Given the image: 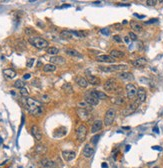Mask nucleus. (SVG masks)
Instances as JSON below:
<instances>
[{"mask_svg":"<svg viewBox=\"0 0 163 168\" xmlns=\"http://www.w3.org/2000/svg\"><path fill=\"white\" fill-rule=\"evenodd\" d=\"M24 105L26 107V109L34 116H41L43 114V105L41 104V102H39L37 100H34L32 98H24Z\"/></svg>","mask_w":163,"mask_h":168,"instance_id":"nucleus-1","label":"nucleus"},{"mask_svg":"<svg viewBox=\"0 0 163 168\" xmlns=\"http://www.w3.org/2000/svg\"><path fill=\"white\" fill-rule=\"evenodd\" d=\"M104 90L111 93H121L122 88L119 86V84L115 78H110L104 83Z\"/></svg>","mask_w":163,"mask_h":168,"instance_id":"nucleus-2","label":"nucleus"},{"mask_svg":"<svg viewBox=\"0 0 163 168\" xmlns=\"http://www.w3.org/2000/svg\"><path fill=\"white\" fill-rule=\"evenodd\" d=\"M29 42L38 49H43V48H46L48 46V41H46L45 39H43L41 37H37V36L30 37Z\"/></svg>","mask_w":163,"mask_h":168,"instance_id":"nucleus-3","label":"nucleus"},{"mask_svg":"<svg viewBox=\"0 0 163 168\" xmlns=\"http://www.w3.org/2000/svg\"><path fill=\"white\" fill-rule=\"evenodd\" d=\"M115 116H116V111H115V109L109 108V109L106 111L105 115H104V125H105V126L111 125V124L113 123L114 119H115Z\"/></svg>","mask_w":163,"mask_h":168,"instance_id":"nucleus-4","label":"nucleus"},{"mask_svg":"<svg viewBox=\"0 0 163 168\" xmlns=\"http://www.w3.org/2000/svg\"><path fill=\"white\" fill-rule=\"evenodd\" d=\"M87 127H86V125L84 124H81L79 127L77 128L76 130V136H77V139L79 140V142H83L86 138V135H87Z\"/></svg>","mask_w":163,"mask_h":168,"instance_id":"nucleus-5","label":"nucleus"},{"mask_svg":"<svg viewBox=\"0 0 163 168\" xmlns=\"http://www.w3.org/2000/svg\"><path fill=\"white\" fill-rule=\"evenodd\" d=\"M126 94H127V97L130 99V100H133L136 96H137V91L138 89L135 87L134 84H126Z\"/></svg>","mask_w":163,"mask_h":168,"instance_id":"nucleus-6","label":"nucleus"},{"mask_svg":"<svg viewBox=\"0 0 163 168\" xmlns=\"http://www.w3.org/2000/svg\"><path fill=\"white\" fill-rule=\"evenodd\" d=\"M138 105H139V103L136 101V102H134V103H131V104H129L123 111H122V114H123L124 116H128V115H130V114H132L135 110H136V108L138 107Z\"/></svg>","mask_w":163,"mask_h":168,"instance_id":"nucleus-7","label":"nucleus"},{"mask_svg":"<svg viewBox=\"0 0 163 168\" xmlns=\"http://www.w3.org/2000/svg\"><path fill=\"white\" fill-rule=\"evenodd\" d=\"M77 113H78V115H79L80 119H82L83 121H88V120L91 118L90 111H88V110L78 108V109H77Z\"/></svg>","mask_w":163,"mask_h":168,"instance_id":"nucleus-8","label":"nucleus"},{"mask_svg":"<svg viewBox=\"0 0 163 168\" xmlns=\"http://www.w3.org/2000/svg\"><path fill=\"white\" fill-rule=\"evenodd\" d=\"M117 77L120 78V79H122V80H124V81H132V80H134L133 74L131 72H127V71L126 72L125 71L118 72L117 73Z\"/></svg>","mask_w":163,"mask_h":168,"instance_id":"nucleus-9","label":"nucleus"},{"mask_svg":"<svg viewBox=\"0 0 163 168\" xmlns=\"http://www.w3.org/2000/svg\"><path fill=\"white\" fill-rule=\"evenodd\" d=\"M40 164H41L42 167L44 168H56V164L54 161H52L51 159L48 158H43L40 161Z\"/></svg>","mask_w":163,"mask_h":168,"instance_id":"nucleus-10","label":"nucleus"},{"mask_svg":"<svg viewBox=\"0 0 163 168\" xmlns=\"http://www.w3.org/2000/svg\"><path fill=\"white\" fill-rule=\"evenodd\" d=\"M145 100H146V90L143 87H140L138 88V91H137V102L140 104V103H143Z\"/></svg>","mask_w":163,"mask_h":168,"instance_id":"nucleus-11","label":"nucleus"},{"mask_svg":"<svg viewBox=\"0 0 163 168\" xmlns=\"http://www.w3.org/2000/svg\"><path fill=\"white\" fill-rule=\"evenodd\" d=\"M84 100H85V101H86L89 105H91V106H96V105H98V103H99V100H98V99H96L94 96H92L89 92L85 95Z\"/></svg>","mask_w":163,"mask_h":168,"instance_id":"nucleus-12","label":"nucleus"},{"mask_svg":"<svg viewBox=\"0 0 163 168\" xmlns=\"http://www.w3.org/2000/svg\"><path fill=\"white\" fill-rule=\"evenodd\" d=\"M76 156V153L72 150H64L62 151V157L64 158L65 161H71L75 158Z\"/></svg>","mask_w":163,"mask_h":168,"instance_id":"nucleus-13","label":"nucleus"},{"mask_svg":"<svg viewBox=\"0 0 163 168\" xmlns=\"http://www.w3.org/2000/svg\"><path fill=\"white\" fill-rule=\"evenodd\" d=\"M31 133H32V135L34 136V138L36 139V140H41V138H42V133H41V131H40V129H39V127L37 125H33L32 127H31Z\"/></svg>","mask_w":163,"mask_h":168,"instance_id":"nucleus-14","label":"nucleus"},{"mask_svg":"<svg viewBox=\"0 0 163 168\" xmlns=\"http://www.w3.org/2000/svg\"><path fill=\"white\" fill-rule=\"evenodd\" d=\"M146 64H147V60L144 57H140V58H137L132 61V65L137 68H143Z\"/></svg>","mask_w":163,"mask_h":168,"instance_id":"nucleus-15","label":"nucleus"},{"mask_svg":"<svg viewBox=\"0 0 163 168\" xmlns=\"http://www.w3.org/2000/svg\"><path fill=\"white\" fill-rule=\"evenodd\" d=\"M89 93L98 100H104V99L108 98V95H106L104 92H101L98 90H91V91H89Z\"/></svg>","mask_w":163,"mask_h":168,"instance_id":"nucleus-16","label":"nucleus"},{"mask_svg":"<svg viewBox=\"0 0 163 168\" xmlns=\"http://www.w3.org/2000/svg\"><path fill=\"white\" fill-rule=\"evenodd\" d=\"M96 59H97V61H99V62H105V63H113V62L115 61V59H114L113 57H111L110 55H104V54L98 55V56L96 57Z\"/></svg>","mask_w":163,"mask_h":168,"instance_id":"nucleus-17","label":"nucleus"},{"mask_svg":"<svg viewBox=\"0 0 163 168\" xmlns=\"http://www.w3.org/2000/svg\"><path fill=\"white\" fill-rule=\"evenodd\" d=\"M108 68H109L110 72H113V71H117V72L122 71V72H123V71H125L128 68V66L125 65V64H118V65H111Z\"/></svg>","mask_w":163,"mask_h":168,"instance_id":"nucleus-18","label":"nucleus"},{"mask_svg":"<svg viewBox=\"0 0 163 168\" xmlns=\"http://www.w3.org/2000/svg\"><path fill=\"white\" fill-rule=\"evenodd\" d=\"M103 122L101 120H95L93 122V125H92V127H91V132L92 133H96L97 131L101 130L102 127H103Z\"/></svg>","mask_w":163,"mask_h":168,"instance_id":"nucleus-19","label":"nucleus"},{"mask_svg":"<svg viewBox=\"0 0 163 168\" xmlns=\"http://www.w3.org/2000/svg\"><path fill=\"white\" fill-rule=\"evenodd\" d=\"M50 63L54 64V65H56V64L57 65H61V64L65 63V59L62 56H52L50 58Z\"/></svg>","mask_w":163,"mask_h":168,"instance_id":"nucleus-20","label":"nucleus"},{"mask_svg":"<svg viewBox=\"0 0 163 168\" xmlns=\"http://www.w3.org/2000/svg\"><path fill=\"white\" fill-rule=\"evenodd\" d=\"M93 152H94L93 147H92L90 144H86L85 147H84V149H83V155H84V157L90 158V157L92 156Z\"/></svg>","mask_w":163,"mask_h":168,"instance_id":"nucleus-21","label":"nucleus"},{"mask_svg":"<svg viewBox=\"0 0 163 168\" xmlns=\"http://www.w3.org/2000/svg\"><path fill=\"white\" fill-rule=\"evenodd\" d=\"M75 81L77 82L78 85H79L80 87H82V88H86V87L88 86V84H89L88 80H87L86 78H84V77H76V78H75Z\"/></svg>","mask_w":163,"mask_h":168,"instance_id":"nucleus-22","label":"nucleus"},{"mask_svg":"<svg viewBox=\"0 0 163 168\" xmlns=\"http://www.w3.org/2000/svg\"><path fill=\"white\" fill-rule=\"evenodd\" d=\"M110 56L113 57L114 59L122 58V57L125 56V52L120 51V50H117V49H113V50H111V52H110Z\"/></svg>","mask_w":163,"mask_h":168,"instance_id":"nucleus-23","label":"nucleus"},{"mask_svg":"<svg viewBox=\"0 0 163 168\" xmlns=\"http://www.w3.org/2000/svg\"><path fill=\"white\" fill-rule=\"evenodd\" d=\"M87 80H88L89 84H91V85H100L101 84V80L98 77L93 76V75H88Z\"/></svg>","mask_w":163,"mask_h":168,"instance_id":"nucleus-24","label":"nucleus"},{"mask_svg":"<svg viewBox=\"0 0 163 168\" xmlns=\"http://www.w3.org/2000/svg\"><path fill=\"white\" fill-rule=\"evenodd\" d=\"M130 27H131L132 30L135 31V32H141V31L143 30L142 25H141L140 23L136 22V21H131V22H130Z\"/></svg>","mask_w":163,"mask_h":168,"instance_id":"nucleus-25","label":"nucleus"},{"mask_svg":"<svg viewBox=\"0 0 163 168\" xmlns=\"http://www.w3.org/2000/svg\"><path fill=\"white\" fill-rule=\"evenodd\" d=\"M78 108H81V109H85V110H88V111H91L92 110V106L89 105L85 100H82V101H80L78 102Z\"/></svg>","mask_w":163,"mask_h":168,"instance_id":"nucleus-26","label":"nucleus"},{"mask_svg":"<svg viewBox=\"0 0 163 168\" xmlns=\"http://www.w3.org/2000/svg\"><path fill=\"white\" fill-rule=\"evenodd\" d=\"M65 53L67 55H70V56H73V57H78V58H82L83 57L82 54H80L77 50H74V49H66Z\"/></svg>","mask_w":163,"mask_h":168,"instance_id":"nucleus-27","label":"nucleus"},{"mask_svg":"<svg viewBox=\"0 0 163 168\" xmlns=\"http://www.w3.org/2000/svg\"><path fill=\"white\" fill-rule=\"evenodd\" d=\"M3 74H4L7 78H9V79H12V78H14V77L16 76V72H15L13 69H11V68L4 69V70H3Z\"/></svg>","mask_w":163,"mask_h":168,"instance_id":"nucleus-28","label":"nucleus"},{"mask_svg":"<svg viewBox=\"0 0 163 168\" xmlns=\"http://www.w3.org/2000/svg\"><path fill=\"white\" fill-rule=\"evenodd\" d=\"M47 151V147L43 144H38L35 146V152L37 154H44Z\"/></svg>","mask_w":163,"mask_h":168,"instance_id":"nucleus-29","label":"nucleus"},{"mask_svg":"<svg viewBox=\"0 0 163 168\" xmlns=\"http://www.w3.org/2000/svg\"><path fill=\"white\" fill-rule=\"evenodd\" d=\"M111 102L116 104V105H122L125 102V99H124V97H122V96H116V97L111 98Z\"/></svg>","mask_w":163,"mask_h":168,"instance_id":"nucleus-30","label":"nucleus"},{"mask_svg":"<svg viewBox=\"0 0 163 168\" xmlns=\"http://www.w3.org/2000/svg\"><path fill=\"white\" fill-rule=\"evenodd\" d=\"M72 36H73L72 32H71V31H68V30H63V31H61V33H60V37L63 38V39H66V40L71 39Z\"/></svg>","mask_w":163,"mask_h":168,"instance_id":"nucleus-31","label":"nucleus"},{"mask_svg":"<svg viewBox=\"0 0 163 168\" xmlns=\"http://www.w3.org/2000/svg\"><path fill=\"white\" fill-rule=\"evenodd\" d=\"M55 70H56V65H54V64L48 63V64H45L43 66V71L44 72H53Z\"/></svg>","mask_w":163,"mask_h":168,"instance_id":"nucleus-32","label":"nucleus"},{"mask_svg":"<svg viewBox=\"0 0 163 168\" xmlns=\"http://www.w3.org/2000/svg\"><path fill=\"white\" fill-rule=\"evenodd\" d=\"M46 52L49 54V55H52V56H57V54L59 53V49L56 48V47H48Z\"/></svg>","mask_w":163,"mask_h":168,"instance_id":"nucleus-33","label":"nucleus"},{"mask_svg":"<svg viewBox=\"0 0 163 168\" xmlns=\"http://www.w3.org/2000/svg\"><path fill=\"white\" fill-rule=\"evenodd\" d=\"M62 89H63V91H65L66 93H69V94L73 93V88H72V86L70 85V84H68V83H65V84H64V85L62 86Z\"/></svg>","mask_w":163,"mask_h":168,"instance_id":"nucleus-34","label":"nucleus"},{"mask_svg":"<svg viewBox=\"0 0 163 168\" xmlns=\"http://www.w3.org/2000/svg\"><path fill=\"white\" fill-rule=\"evenodd\" d=\"M14 87H15V88H18V89H22V88L25 87V84H24V82H23L22 80L19 79V80H16V81H15Z\"/></svg>","mask_w":163,"mask_h":168,"instance_id":"nucleus-35","label":"nucleus"},{"mask_svg":"<svg viewBox=\"0 0 163 168\" xmlns=\"http://www.w3.org/2000/svg\"><path fill=\"white\" fill-rule=\"evenodd\" d=\"M20 94H21V96H23V97H26L27 98V96H28V94H29V92H28V89L27 88H22V89H20Z\"/></svg>","mask_w":163,"mask_h":168,"instance_id":"nucleus-36","label":"nucleus"},{"mask_svg":"<svg viewBox=\"0 0 163 168\" xmlns=\"http://www.w3.org/2000/svg\"><path fill=\"white\" fill-rule=\"evenodd\" d=\"M128 35H129L128 37H129L131 40H133V41H136V40H137V35H136L134 32H129Z\"/></svg>","mask_w":163,"mask_h":168,"instance_id":"nucleus-37","label":"nucleus"},{"mask_svg":"<svg viewBox=\"0 0 163 168\" xmlns=\"http://www.w3.org/2000/svg\"><path fill=\"white\" fill-rule=\"evenodd\" d=\"M41 100H42L43 102H46V103H47V102L50 101V97H49L47 94H44V95L41 96Z\"/></svg>","mask_w":163,"mask_h":168,"instance_id":"nucleus-38","label":"nucleus"},{"mask_svg":"<svg viewBox=\"0 0 163 168\" xmlns=\"http://www.w3.org/2000/svg\"><path fill=\"white\" fill-rule=\"evenodd\" d=\"M113 40L116 41V42H118V43H121V42H122V38L119 35H114L113 36Z\"/></svg>","mask_w":163,"mask_h":168,"instance_id":"nucleus-39","label":"nucleus"},{"mask_svg":"<svg viewBox=\"0 0 163 168\" xmlns=\"http://www.w3.org/2000/svg\"><path fill=\"white\" fill-rule=\"evenodd\" d=\"M100 138V135H95L94 137H92V139H91V142L93 143V144H96L97 142H98V139Z\"/></svg>","mask_w":163,"mask_h":168,"instance_id":"nucleus-40","label":"nucleus"},{"mask_svg":"<svg viewBox=\"0 0 163 168\" xmlns=\"http://www.w3.org/2000/svg\"><path fill=\"white\" fill-rule=\"evenodd\" d=\"M146 3H147L148 5H150V6H154V5H156L157 1H156V0H148Z\"/></svg>","mask_w":163,"mask_h":168,"instance_id":"nucleus-41","label":"nucleus"},{"mask_svg":"<svg viewBox=\"0 0 163 168\" xmlns=\"http://www.w3.org/2000/svg\"><path fill=\"white\" fill-rule=\"evenodd\" d=\"M101 33H102V34H105V35H109L110 31H109V29H108V28H104V29H102V30H101Z\"/></svg>","mask_w":163,"mask_h":168,"instance_id":"nucleus-42","label":"nucleus"},{"mask_svg":"<svg viewBox=\"0 0 163 168\" xmlns=\"http://www.w3.org/2000/svg\"><path fill=\"white\" fill-rule=\"evenodd\" d=\"M25 33L30 36V34H31V33H34V31H33L31 28H26V29H25Z\"/></svg>","mask_w":163,"mask_h":168,"instance_id":"nucleus-43","label":"nucleus"},{"mask_svg":"<svg viewBox=\"0 0 163 168\" xmlns=\"http://www.w3.org/2000/svg\"><path fill=\"white\" fill-rule=\"evenodd\" d=\"M33 62H34V59H33V58L29 59V61L27 62V67H32V65H33Z\"/></svg>","mask_w":163,"mask_h":168,"instance_id":"nucleus-44","label":"nucleus"},{"mask_svg":"<svg viewBox=\"0 0 163 168\" xmlns=\"http://www.w3.org/2000/svg\"><path fill=\"white\" fill-rule=\"evenodd\" d=\"M152 149H153V150H158V151H161V150H162V148H161L160 146H152Z\"/></svg>","mask_w":163,"mask_h":168,"instance_id":"nucleus-45","label":"nucleus"},{"mask_svg":"<svg viewBox=\"0 0 163 168\" xmlns=\"http://www.w3.org/2000/svg\"><path fill=\"white\" fill-rule=\"evenodd\" d=\"M30 77H31V74H30V73H26V74H24V76H23L24 79H29Z\"/></svg>","mask_w":163,"mask_h":168,"instance_id":"nucleus-46","label":"nucleus"},{"mask_svg":"<svg viewBox=\"0 0 163 168\" xmlns=\"http://www.w3.org/2000/svg\"><path fill=\"white\" fill-rule=\"evenodd\" d=\"M157 20H158V19L154 18V19H151L150 21H148V22H146V23H147V24H149V23H154V22H157Z\"/></svg>","mask_w":163,"mask_h":168,"instance_id":"nucleus-47","label":"nucleus"},{"mask_svg":"<svg viewBox=\"0 0 163 168\" xmlns=\"http://www.w3.org/2000/svg\"><path fill=\"white\" fill-rule=\"evenodd\" d=\"M124 41L126 42V43H127V44H129V42H130V38H129L128 36H126V37L124 38Z\"/></svg>","mask_w":163,"mask_h":168,"instance_id":"nucleus-48","label":"nucleus"},{"mask_svg":"<svg viewBox=\"0 0 163 168\" xmlns=\"http://www.w3.org/2000/svg\"><path fill=\"white\" fill-rule=\"evenodd\" d=\"M134 16H136V17H138V18H140V19H143L145 16L144 15H138V14H134Z\"/></svg>","mask_w":163,"mask_h":168,"instance_id":"nucleus-49","label":"nucleus"},{"mask_svg":"<svg viewBox=\"0 0 163 168\" xmlns=\"http://www.w3.org/2000/svg\"><path fill=\"white\" fill-rule=\"evenodd\" d=\"M153 131H154L155 133H158V132H159V129H158V127H157V126H155V127L153 128Z\"/></svg>","mask_w":163,"mask_h":168,"instance_id":"nucleus-50","label":"nucleus"},{"mask_svg":"<svg viewBox=\"0 0 163 168\" xmlns=\"http://www.w3.org/2000/svg\"><path fill=\"white\" fill-rule=\"evenodd\" d=\"M129 149H130V145H127V146H126V151H128Z\"/></svg>","mask_w":163,"mask_h":168,"instance_id":"nucleus-51","label":"nucleus"},{"mask_svg":"<svg viewBox=\"0 0 163 168\" xmlns=\"http://www.w3.org/2000/svg\"><path fill=\"white\" fill-rule=\"evenodd\" d=\"M102 166H103L104 168H106V163H102Z\"/></svg>","mask_w":163,"mask_h":168,"instance_id":"nucleus-52","label":"nucleus"},{"mask_svg":"<svg viewBox=\"0 0 163 168\" xmlns=\"http://www.w3.org/2000/svg\"><path fill=\"white\" fill-rule=\"evenodd\" d=\"M1 142H2V138H1V137H0V143H1Z\"/></svg>","mask_w":163,"mask_h":168,"instance_id":"nucleus-53","label":"nucleus"},{"mask_svg":"<svg viewBox=\"0 0 163 168\" xmlns=\"http://www.w3.org/2000/svg\"><path fill=\"white\" fill-rule=\"evenodd\" d=\"M154 168H159V167H158V166H155V167H154Z\"/></svg>","mask_w":163,"mask_h":168,"instance_id":"nucleus-54","label":"nucleus"}]
</instances>
